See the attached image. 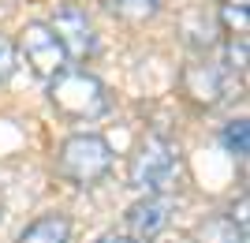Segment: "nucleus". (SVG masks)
Wrapping results in <instances>:
<instances>
[{"label":"nucleus","mask_w":250,"mask_h":243,"mask_svg":"<svg viewBox=\"0 0 250 243\" xmlns=\"http://www.w3.org/2000/svg\"><path fill=\"white\" fill-rule=\"evenodd\" d=\"M56 172L63 180H71L75 187H94L101 183L108 172H112V146L104 135H67L60 146V161H56Z\"/></svg>","instance_id":"f257e3e1"},{"label":"nucleus","mask_w":250,"mask_h":243,"mask_svg":"<svg viewBox=\"0 0 250 243\" xmlns=\"http://www.w3.org/2000/svg\"><path fill=\"white\" fill-rule=\"evenodd\" d=\"M49 101L56 112L71 120H94L108 112L104 83L90 71H79V67H63L56 79H49Z\"/></svg>","instance_id":"f03ea898"},{"label":"nucleus","mask_w":250,"mask_h":243,"mask_svg":"<svg viewBox=\"0 0 250 243\" xmlns=\"http://www.w3.org/2000/svg\"><path fill=\"white\" fill-rule=\"evenodd\" d=\"M179 176V150L168 138L153 135L131 154L127 165V183L142 195H165Z\"/></svg>","instance_id":"7ed1b4c3"},{"label":"nucleus","mask_w":250,"mask_h":243,"mask_svg":"<svg viewBox=\"0 0 250 243\" xmlns=\"http://www.w3.org/2000/svg\"><path fill=\"white\" fill-rule=\"evenodd\" d=\"M15 53L26 56V64H30V71L38 75V79H56V75L67 67V53H63V45L56 42V34H52L49 22H26L19 34V49Z\"/></svg>","instance_id":"20e7f679"},{"label":"nucleus","mask_w":250,"mask_h":243,"mask_svg":"<svg viewBox=\"0 0 250 243\" xmlns=\"http://www.w3.org/2000/svg\"><path fill=\"white\" fill-rule=\"evenodd\" d=\"M49 26L56 34V42L63 45L67 60H86V56L97 53V34H94V26H90L83 8H60L52 15Z\"/></svg>","instance_id":"39448f33"},{"label":"nucleus","mask_w":250,"mask_h":243,"mask_svg":"<svg viewBox=\"0 0 250 243\" xmlns=\"http://www.w3.org/2000/svg\"><path fill=\"white\" fill-rule=\"evenodd\" d=\"M168 217H172V199L168 195H142V199L127 210V240L131 243H153L165 232Z\"/></svg>","instance_id":"423d86ee"},{"label":"nucleus","mask_w":250,"mask_h":243,"mask_svg":"<svg viewBox=\"0 0 250 243\" xmlns=\"http://www.w3.org/2000/svg\"><path fill=\"white\" fill-rule=\"evenodd\" d=\"M15 243H71V221L63 213H45L26 224L15 236Z\"/></svg>","instance_id":"0eeeda50"},{"label":"nucleus","mask_w":250,"mask_h":243,"mask_svg":"<svg viewBox=\"0 0 250 243\" xmlns=\"http://www.w3.org/2000/svg\"><path fill=\"white\" fill-rule=\"evenodd\" d=\"M187 90L198 97V101L213 105V101H220V94H224V79H220V71L213 64H198V67L187 71Z\"/></svg>","instance_id":"6e6552de"},{"label":"nucleus","mask_w":250,"mask_h":243,"mask_svg":"<svg viewBox=\"0 0 250 243\" xmlns=\"http://www.w3.org/2000/svg\"><path fill=\"white\" fill-rule=\"evenodd\" d=\"M104 8L116 11V15H124V19H153L157 8H161V0H104Z\"/></svg>","instance_id":"1a4fd4ad"},{"label":"nucleus","mask_w":250,"mask_h":243,"mask_svg":"<svg viewBox=\"0 0 250 243\" xmlns=\"http://www.w3.org/2000/svg\"><path fill=\"white\" fill-rule=\"evenodd\" d=\"M220 142H224V150H228V154L247 157V150H250V127H247V120H231V124H224Z\"/></svg>","instance_id":"9d476101"},{"label":"nucleus","mask_w":250,"mask_h":243,"mask_svg":"<svg viewBox=\"0 0 250 243\" xmlns=\"http://www.w3.org/2000/svg\"><path fill=\"white\" fill-rule=\"evenodd\" d=\"M202 236H206V243H243L247 236L235 228V224L228 221V217H217V221H206V228H202Z\"/></svg>","instance_id":"9b49d317"},{"label":"nucleus","mask_w":250,"mask_h":243,"mask_svg":"<svg viewBox=\"0 0 250 243\" xmlns=\"http://www.w3.org/2000/svg\"><path fill=\"white\" fill-rule=\"evenodd\" d=\"M15 60H19V53H15V42H11L8 34H0V83H8L11 71H15Z\"/></svg>","instance_id":"f8f14e48"},{"label":"nucleus","mask_w":250,"mask_h":243,"mask_svg":"<svg viewBox=\"0 0 250 243\" xmlns=\"http://www.w3.org/2000/svg\"><path fill=\"white\" fill-rule=\"evenodd\" d=\"M220 19L228 30H235L239 38H247V8H220Z\"/></svg>","instance_id":"ddd939ff"},{"label":"nucleus","mask_w":250,"mask_h":243,"mask_svg":"<svg viewBox=\"0 0 250 243\" xmlns=\"http://www.w3.org/2000/svg\"><path fill=\"white\" fill-rule=\"evenodd\" d=\"M228 221L235 224V228H239L243 236H247V195H243V199L235 202V206H231V213H228Z\"/></svg>","instance_id":"4468645a"},{"label":"nucleus","mask_w":250,"mask_h":243,"mask_svg":"<svg viewBox=\"0 0 250 243\" xmlns=\"http://www.w3.org/2000/svg\"><path fill=\"white\" fill-rule=\"evenodd\" d=\"M97 243H131V240H127V236H101Z\"/></svg>","instance_id":"2eb2a0df"},{"label":"nucleus","mask_w":250,"mask_h":243,"mask_svg":"<svg viewBox=\"0 0 250 243\" xmlns=\"http://www.w3.org/2000/svg\"><path fill=\"white\" fill-rule=\"evenodd\" d=\"M220 8H247V0H220Z\"/></svg>","instance_id":"dca6fc26"},{"label":"nucleus","mask_w":250,"mask_h":243,"mask_svg":"<svg viewBox=\"0 0 250 243\" xmlns=\"http://www.w3.org/2000/svg\"><path fill=\"white\" fill-rule=\"evenodd\" d=\"M172 243H198V240H172Z\"/></svg>","instance_id":"f3484780"}]
</instances>
